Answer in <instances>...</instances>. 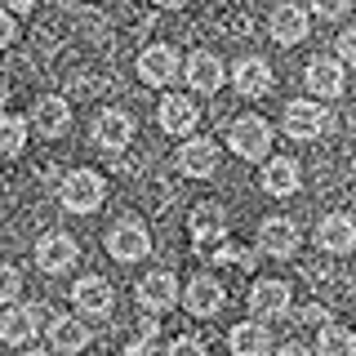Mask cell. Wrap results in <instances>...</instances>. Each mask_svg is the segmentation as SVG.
<instances>
[{
	"mask_svg": "<svg viewBox=\"0 0 356 356\" xmlns=\"http://www.w3.org/2000/svg\"><path fill=\"white\" fill-rule=\"evenodd\" d=\"M76 259H81V250H76V236H67V232H44V236L36 241V267L44 276L67 272Z\"/></svg>",
	"mask_w": 356,
	"mask_h": 356,
	"instance_id": "obj_7",
	"label": "cell"
},
{
	"mask_svg": "<svg viewBox=\"0 0 356 356\" xmlns=\"http://www.w3.org/2000/svg\"><path fill=\"white\" fill-rule=\"evenodd\" d=\"M330 129V111L321 103H307V98H294V103L285 107V134L298 143H316L321 134Z\"/></svg>",
	"mask_w": 356,
	"mask_h": 356,
	"instance_id": "obj_5",
	"label": "cell"
},
{
	"mask_svg": "<svg viewBox=\"0 0 356 356\" xmlns=\"http://www.w3.org/2000/svg\"><path fill=\"white\" fill-rule=\"evenodd\" d=\"M178 170H183L187 178H209L218 170V147L209 138H192L178 147Z\"/></svg>",
	"mask_w": 356,
	"mask_h": 356,
	"instance_id": "obj_16",
	"label": "cell"
},
{
	"mask_svg": "<svg viewBox=\"0 0 356 356\" xmlns=\"http://www.w3.org/2000/svg\"><path fill=\"white\" fill-rule=\"evenodd\" d=\"M5 98H9V81L0 76V107H5Z\"/></svg>",
	"mask_w": 356,
	"mask_h": 356,
	"instance_id": "obj_39",
	"label": "cell"
},
{
	"mask_svg": "<svg viewBox=\"0 0 356 356\" xmlns=\"http://www.w3.org/2000/svg\"><path fill=\"white\" fill-rule=\"evenodd\" d=\"M352 178H356V161H352Z\"/></svg>",
	"mask_w": 356,
	"mask_h": 356,
	"instance_id": "obj_41",
	"label": "cell"
},
{
	"mask_svg": "<svg viewBox=\"0 0 356 356\" xmlns=\"http://www.w3.org/2000/svg\"><path fill=\"white\" fill-rule=\"evenodd\" d=\"M307 89L321 98H339L343 94V63L339 58H316L307 63Z\"/></svg>",
	"mask_w": 356,
	"mask_h": 356,
	"instance_id": "obj_25",
	"label": "cell"
},
{
	"mask_svg": "<svg viewBox=\"0 0 356 356\" xmlns=\"http://www.w3.org/2000/svg\"><path fill=\"white\" fill-rule=\"evenodd\" d=\"M156 5H161V9H183L187 0H156Z\"/></svg>",
	"mask_w": 356,
	"mask_h": 356,
	"instance_id": "obj_38",
	"label": "cell"
},
{
	"mask_svg": "<svg viewBox=\"0 0 356 356\" xmlns=\"http://www.w3.org/2000/svg\"><path fill=\"white\" fill-rule=\"evenodd\" d=\"M103 196H107V183H103V174H94V170H72L63 178V192H58V200L72 214H94V209L103 205Z\"/></svg>",
	"mask_w": 356,
	"mask_h": 356,
	"instance_id": "obj_2",
	"label": "cell"
},
{
	"mask_svg": "<svg viewBox=\"0 0 356 356\" xmlns=\"http://www.w3.org/2000/svg\"><path fill=\"white\" fill-rule=\"evenodd\" d=\"M129 138H134V116H129V111L107 107L103 116L94 120V143H98V147L120 152V147H129Z\"/></svg>",
	"mask_w": 356,
	"mask_h": 356,
	"instance_id": "obj_9",
	"label": "cell"
},
{
	"mask_svg": "<svg viewBox=\"0 0 356 356\" xmlns=\"http://www.w3.org/2000/svg\"><path fill=\"white\" fill-rule=\"evenodd\" d=\"M9 40H14V18H9L5 9H0V49H5Z\"/></svg>",
	"mask_w": 356,
	"mask_h": 356,
	"instance_id": "obj_35",
	"label": "cell"
},
{
	"mask_svg": "<svg viewBox=\"0 0 356 356\" xmlns=\"http://www.w3.org/2000/svg\"><path fill=\"white\" fill-rule=\"evenodd\" d=\"M120 356H161V348H156V321H143V334L138 343H129Z\"/></svg>",
	"mask_w": 356,
	"mask_h": 356,
	"instance_id": "obj_29",
	"label": "cell"
},
{
	"mask_svg": "<svg viewBox=\"0 0 356 356\" xmlns=\"http://www.w3.org/2000/svg\"><path fill=\"white\" fill-rule=\"evenodd\" d=\"M72 307L81 312L85 321H107L111 307H116V294H111V285L103 276H81V281L72 285Z\"/></svg>",
	"mask_w": 356,
	"mask_h": 356,
	"instance_id": "obj_4",
	"label": "cell"
},
{
	"mask_svg": "<svg viewBox=\"0 0 356 356\" xmlns=\"http://www.w3.org/2000/svg\"><path fill=\"white\" fill-rule=\"evenodd\" d=\"M250 312L259 321H281V316H289V285L285 281H254L250 285Z\"/></svg>",
	"mask_w": 356,
	"mask_h": 356,
	"instance_id": "obj_8",
	"label": "cell"
},
{
	"mask_svg": "<svg viewBox=\"0 0 356 356\" xmlns=\"http://www.w3.org/2000/svg\"><path fill=\"white\" fill-rule=\"evenodd\" d=\"M339 58L356 67V22H352V27H348V31L339 36Z\"/></svg>",
	"mask_w": 356,
	"mask_h": 356,
	"instance_id": "obj_33",
	"label": "cell"
},
{
	"mask_svg": "<svg viewBox=\"0 0 356 356\" xmlns=\"http://www.w3.org/2000/svg\"><path fill=\"white\" fill-rule=\"evenodd\" d=\"M214 263H218V267H254V254L241 250V245H222V241H218Z\"/></svg>",
	"mask_w": 356,
	"mask_h": 356,
	"instance_id": "obj_28",
	"label": "cell"
},
{
	"mask_svg": "<svg viewBox=\"0 0 356 356\" xmlns=\"http://www.w3.org/2000/svg\"><path fill=\"white\" fill-rule=\"evenodd\" d=\"M156 120H161L165 134H192L196 120H200V111H196V103H192L187 94H165V103H161V111H156Z\"/></svg>",
	"mask_w": 356,
	"mask_h": 356,
	"instance_id": "obj_13",
	"label": "cell"
},
{
	"mask_svg": "<svg viewBox=\"0 0 356 356\" xmlns=\"http://www.w3.org/2000/svg\"><path fill=\"white\" fill-rule=\"evenodd\" d=\"M187 232H192L196 245H218L222 236H227V214H222V205H196L192 218H187Z\"/></svg>",
	"mask_w": 356,
	"mask_h": 356,
	"instance_id": "obj_14",
	"label": "cell"
},
{
	"mask_svg": "<svg viewBox=\"0 0 356 356\" xmlns=\"http://www.w3.org/2000/svg\"><path fill=\"white\" fill-rule=\"evenodd\" d=\"M49 343H54V356H76L89 348V325L76 316H54L49 321Z\"/></svg>",
	"mask_w": 356,
	"mask_h": 356,
	"instance_id": "obj_15",
	"label": "cell"
},
{
	"mask_svg": "<svg viewBox=\"0 0 356 356\" xmlns=\"http://www.w3.org/2000/svg\"><path fill=\"white\" fill-rule=\"evenodd\" d=\"M316 245L325 254H348L352 245H356V222L348 214H325V218H321V227H316Z\"/></svg>",
	"mask_w": 356,
	"mask_h": 356,
	"instance_id": "obj_18",
	"label": "cell"
},
{
	"mask_svg": "<svg viewBox=\"0 0 356 356\" xmlns=\"http://www.w3.org/2000/svg\"><path fill=\"white\" fill-rule=\"evenodd\" d=\"M259 250L272 254V259H289L298 250V227L289 218H267L259 227Z\"/></svg>",
	"mask_w": 356,
	"mask_h": 356,
	"instance_id": "obj_17",
	"label": "cell"
},
{
	"mask_svg": "<svg viewBox=\"0 0 356 356\" xmlns=\"http://www.w3.org/2000/svg\"><path fill=\"white\" fill-rule=\"evenodd\" d=\"M232 81H236V94L245 98H263V94H272V67H267L263 58H241L236 63V72H232Z\"/></svg>",
	"mask_w": 356,
	"mask_h": 356,
	"instance_id": "obj_20",
	"label": "cell"
},
{
	"mask_svg": "<svg viewBox=\"0 0 356 356\" xmlns=\"http://www.w3.org/2000/svg\"><path fill=\"white\" fill-rule=\"evenodd\" d=\"M138 303L147 312H170L178 303V281L165 272V267H161V272H147L138 281Z\"/></svg>",
	"mask_w": 356,
	"mask_h": 356,
	"instance_id": "obj_11",
	"label": "cell"
},
{
	"mask_svg": "<svg viewBox=\"0 0 356 356\" xmlns=\"http://www.w3.org/2000/svg\"><path fill=\"white\" fill-rule=\"evenodd\" d=\"M138 76H143L147 85H170L174 76H178V54L170 49V44H152V49H143Z\"/></svg>",
	"mask_w": 356,
	"mask_h": 356,
	"instance_id": "obj_19",
	"label": "cell"
},
{
	"mask_svg": "<svg viewBox=\"0 0 356 356\" xmlns=\"http://www.w3.org/2000/svg\"><path fill=\"white\" fill-rule=\"evenodd\" d=\"M165 356H209V352H205V343H200L196 334H178V339L170 343V352H165Z\"/></svg>",
	"mask_w": 356,
	"mask_h": 356,
	"instance_id": "obj_31",
	"label": "cell"
},
{
	"mask_svg": "<svg viewBox=\"0 0 356 356\" xmlns=\"http://www.w3.org/2000/svg\"><path fill=\"white\" fill-rule=\"evenodd\" d=\"M276 356H316V352H307V348H303V343H285V348H281V352H276Z\"/></svg>",
	"mask_w": 356,
	"mask_h": 356,
	"instance_id": "obj_36",
	"label": "cell"
},
{
	"mask_svg": "<svg viewBox=\"0 0 356 356\" xmlns=\"http://www.w3.org/2000/svg\"><path fill=\"white\" fill-rule=\"evenodd\" d=\"M187 85L196 89V94H214V89H222V63L214 58V54H192L183 67Z\"/></svg>",
	"mask_w": 356,
	"mask_h": 356,
	"instance_id": "obj_23",
	"label": "cell"
},
{
	"mask_svg": "<svg viewBox=\"0 0 356 356\" xmlns=\"http://www.w3.org/2000/svg\"><path fill=\"white\" fill-rule=\"evenodd\" d=\"M227 147L241 156V161H263L272 152V125L263 116H236L227 125Z\"/></svg>",
	"mask_w": 356,
	"mask_h": 356,
	"instance_id": "obj_1",
	"label": "cell"
},
{
	"mask_svg": "<svg viewBox=\"0 0 356 356\" xmlns=\"http://www.w3.org/2000/svg\"><path fill=\"white\" fill-rule=\"evenodd\" d=\"M316 356H356V334L348 325H325L316 339Z\"/></svg>",
	"mask_w": 356,
	"mask_h": 356,
	"instance_id": "obj_26",
	"label": "cell"
},
{
	"mask_svg": "<svg viewBox=\"0 0 356 356\" xmlns=\"http://www.w3.org/2000/svg\"><path fill=\"white\" fill-rule=\"evenodd\" d=\"M107 250H111L116 263H138L143 254L152 250V236H147V227H143L138 218H120L116 227L107 232Z\"/></svg>",
	"mask_w": 356,
	"mask_h": 356,
	"instance_id": "obj_6",
	"label": "cell"
},
{
	"mask_svg": "<svg viewBox=\"0 0 356 356\" xmlns=\"http://www.w3.org/2000/svg\"><path fill=\"white\" fill-rule=\"evenodd\" d=\"M27 147V125L18 116H0V156H22Z\"/></svg>",
	"mask_w": 356,
	"mask_h": 356,
	"instance_id": "obj_27",
	"label": "cell"
},
{
	"mask_svg": "<svg viewBox=\"0 0 356 356\" xmlns=\"http://www.w3.org/2000/svg\"><path fill=\"white\" fill-rule=\"evenodd\" d=\"M312 9H316L321 18H343L352 9V0H312Z\"/></svg>",
	"mask_w": 356,
	"mask_h": 356,
	"instance_id": "obj_32",
	"label": "cell"
},
{
	"mask_svg": "<svg viewBox=\"0 0 356 356\" xmlns=\"http://www.w3.org/2000/svg\"><path fill=\"white\" fill-rule=\"evenodd\" d=\"M321 321H325V307H321V303H312V307L298 312V325H321Z\"/></svg>",
	"mask_w": 356,
	"mask_h": 356,
	"instance_id": "obj_34",
	"label": "cell"
},
{
	"mask_svg": "<svg viewBox=\"0 0 356 356\" xmlns=\"http://www.w3.org/2000/svg\"><path fill=\"white\" fill-rule=\"evenodd\" d=\"M259 183H263L267 196H294L298 183H303V174H298V161H289V156H272V161L263 165Z\"/></svg>",
	"mask_w": 356,
	"mask_h": 356,
	"instance_id": "obj_10",
	"label": "cell"
},
{
	"mask_svg": "<svg viewBox=\"0 0 356 356\" xmlns=\"http://www.w3.org/2000/svg\"><path fill=\"white\" fill-rule=\"evenodd\" d=\"M18 294H22V276H18V267L0 263V303H14Z\"/></svg>",
	"mask_w": 356,
	"mask_h": 356,
	"instance_id": "obj_30",
	"label": "cell"
},
{
	"mask_svg": "<svg viewBox=\"0 0 356 356\" xmlns=\"http://www.w3.org/2000/svg\"><path fill=\"white\" fill-rule=\"evenodd\" d=\"M31 125H36L44 138H58V134H67V125H72V107H67L58 94H44L36 103V111H31Z\"/></svg>",
	"mask_w": 356,
	"mask_h": 356,
	"instance_id": "obj_22",
	"label": "cell"
},
{
	"mask_svg": "<svg viewBox=\"0 0 356 356\" xmlns=\"http://www.w3.org/2000/svg\"><path fill=\"white\" fill-rule=\"evenodd\" d=\"M22 356H54V352H44V348H27Z\"/></svg>",
	"mask_w": 356,
	"mask_h": 356,
	"instance_id": "obj_40",
	"label": "cell"
},
{
	"mask_svg": "<svg viewBox=\"0 0 356 356\" xmlns=\"http://www.w3.org/2000/svg\"><path fill=\"white\" fill-rule=\"evenodd\" d=\"M5 5H9V9H18V14H22V9H31L36 0H5Z\"/></svg>",
	"mask_w": 356,
	"mask_h": 356,
	"instance_id": "obj_37",
	"label": "cell"
},
{
	"mask_svg": "<svg viewBox=\"0 0 356 356\" xmlns=\"http://www.w3.org/2000/svg\"><path fill=\"white\" fill-rule=\"evenodd\" d=\"M183 307L192 312V316H218L222 312V285L214 276H196V281H187V294H183Z\"/></svg>",
	"mask_w": 356,
	"mask_h": 356,
	"instance_id": "obj_12",
	"label": "cell"
},
{
	"mask_svg": "<svg viewBox=\"0 0 356 356\" xmlns=\"http://www.w3.org/2000/svg\"><path fill=\"white\" fill-rule=\"evenodd\" d=\"M227 348H232V356H267L272 352V334H267L263 321H241L227 334Z\"/></svg>",
	"mask_w": 356,
	"mask_h": 356,
	"instance_id": "obj_21",
	"label": "cell"
},
{
	"mask_svg": "<svg viewBox=\"0 0 356 356\" xmlns=\"http://www.w3.org/2000/svg\"><path fill=\"white\" fill-rule=\"evenodd\" d=\"M54 321V312L44 303H27V307H9L5 316H0V339L14 343V348H22V343H31L36 334Z\"/></svg>",
	"mask_w": 356,
	"mask_h": 356,
	"instance_id": "obj_3",
	"label": "cell"
},
{
	"mask_svg": "<svg viewBox=\"0 0 356 356\" xmlns=\"http://www.w3.org/2000/svg\"><path fill=\"white\" fill-rule=\"evenodd\" d=\"M303 36H307V9H298V5H276V9H272V40L298 44Z\"/></svg>",
	"mask_w": 356,
	"mask_h": 356,
	"instance_id": "obj_24",
	"label": "cell"
}]
</instances>
